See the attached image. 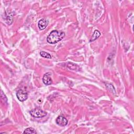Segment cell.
I'll return each instance as SVG.
<instances>
[{"instance_id":"6da1fadb","label":"cell","mask_w":134,"mask_h":134,"mask_svg":"<svg viewBox=\"0 0 134 134\" xmlns=\"http://www.w3.org/2000/svg\"><path fill=\"white\" fill-rule=\"evenodd\" d=\"M65 37V33L58 30H53L48 36L47 40L49 43L55 44L61 41Z\"/></svg>"},{"instance_id":"7a4b0ae2","label":"cell","mask_w":134,"mask_h":134,"mask_svg":"<svg viewBox=\"0 0 134 134\" xmlns=\"http://www.w3.org/2000/svg\"><path fill=\"white\" fill-rule=\"evenodd\" d=\"M30 115L35 118H42L47 115V113L39 108H36L30 111Z\"/></svg>"},{"instance_id":"3957f363","label":"cell","mask_w":134,"mask_h":134,"mask_svg":"<svg viewBox=\"0 0 134 134\" xmlns=\"http://www.w3.org/2000/svg\"><path fill=\"white\" fill-rule=\"evenodd\" d=\"M16 96L18 100L21 102H24L28 98L27 93L23 90H18L16 93Z\"/></svg>"},{"instance_id":"277c9868","label":"cell","mask_w":134,"mask_h":134,"mask_svg":"<svg viewBox=\"0 0 134 134\" xmlns=\"http://www.w3.org/2000/svg\"><path fill=\"white\" fill-rule=\"evenodd\" d=\"M50 75H51V73L49 72H48L44 74L43 76L42 82L46 85H49L53 83V81L52 80Z\"/></svg>"},{"instance_id":"5b68a950","label":"cell","mask_w":134,"mask_h":134,"mask_svg":"<svg viewBox=\"0 0 134 134\" xmlns=\"http://www.w3.org/2000/svg\"><path fill=\"white\" fill-rule=\"evenodd\" d=\"M56 122L57 124L60 126H65L68 124L67 119L63 116H59L57 118Z\"/></svg>"},{"instance_id":"8992f818","label":"cell","mask_w":134,"mask_h":134,"mask_svg":"<svg viewBox=\"0 0 134 134\" xmlns=\"http://www.w3.org/2000/svg\"><path fill=\"white\" fill-rule=\"evenodd\" d=\"M48 24V21L44 18L40 20L38 22V27L40 30H43L45 29Z\"/></svg>"},{"instance_id":"52a82bcc","label":"cell","mask_w":134,"mask_h":134,"mask_svg":"<svg viewBox=\"0 0 134 134\" xmlns=\"http://www.w3.org/2000/svg\"><path fill=\"white\" fill-rule=\"evenodd\" d=\"M101 36V33L98 30H95L92 35V37L91 39V40H90V42H92V41H93L94 40H95L97 39H98L100 36Z\"/></svg>"},{"instance_id":"ba28073f","label":"cell","mask_w":134,"mask_h":134,"mask_svg":"<svg viewBox=\"0 0 134 134\" xmlns=\"http://www.w3.org/2000/svg\"><path fill=\"white\" fill-rule=\"evenodd\" d=\"M23 133H37V132L34 128L31 127H29V128H26L24 131Z\"/></svg>"},{"instance_id":"9c48e42d","label":"cell","mask_w":134,"mask_h":134,"mask_svg":"<svg viewBox=\"0 0 134 134\" xmlns=\"http://www.w3.org/2000/svg\"><path fill=\"white\" fill-rule=\"evenodd\" d=\"M67 66L69 69H70V70H77L79 68V67L76 65L72 63H69L68 64Z\"/></svg>"},{"instance_id":"30bf717a","label":"cell","mask_w":134,"mask_h":134,"mask_svg":"<svg viewBox=\"0 0 134 134\" xmlns=\"http://www.w3.org/2000/svg\"><path fill=\"white\" fill-rule=\"evenodd\" d=\"M40 55L41 56H42V57H44V58H47V59H51L52 58L51 55L49 53H46V52H41L40 53Z\"/></svg>"},{"instance_id":"8fae6325","label":"cell","mask_w":134,"mask_h":134,"mask_svg":"<svg viewBox=\"0 0 134 134\" xmlns=\"http://www.w3.org/2000/svg\"><path fill=\"white\" fill-rule=\"evenodd\" d=\"M106 85L107 87L109 89V90H110V91H111V89H112V92L113 93H115V88H114V86H113L112 85L109 84H106Z\"/></svg>"}]
</instances>
